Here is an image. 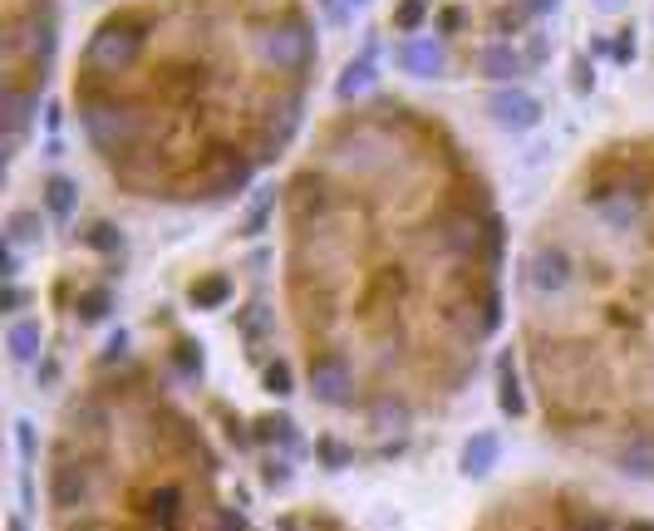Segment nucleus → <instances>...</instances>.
<instances>
[{
    "label": "nucleus",
    "mask_w": 654,
    "mask_h": 531,
    "mask_svg": "<svg viewBox=\"0 0 654 531\" xmlns=\"http://www.w3.org/2000/svg\"><path fill=\"white\" fill-rule=\"evenodd\" d=\"M74 99H79V118H84V133L99 153L119 158V153H133L143 138H148V114L123 104L119 94L104 84V74H89L79 69L74 79Z\"/></svg>",
    "instance_id": "nucleus-1"
},
{
    "label": "nucleus",
    "mask_w": 654,
    "mask_h": 531,
    "mask_svg": "<svg viewBox=\"0 0 654 531\" xmlns=\"http://www.w3.org/2000/svg\"><path fill=\"white\" fill-rule=\"evenodd\" d=\"M153 25V15L148 10H119V15H109V20H99L94 25V35L84 40V69L89 74H119V69H133L143 50H148V30Z\"/></svg>",
    "instance_id": "nucleus-2"
},
{
    "label": "nucleus",
    "mask_w": 654,
    "mask_h": 531,
    "mask_svg": "<svg viewBox=\"0 0 654 531\" xmlns=\"http://www.w3.org/2000/svg\"><path fill=\"white\" fill-rule=\"evenodd\" d=\"M251 55L261 59L266 69H276V74H305L315 55H320V45H315V30H310V20L291 10V15H281V20H266V25H256L251 30Z\"/></svg>",
    "instance_id": "nucleus-3"
},
{
    "label": "nucleus",
    "mask_w": 654,
    "mask_h": 531,
    "mask_svg": "<svg viewBox=\"0 0 654 531\" xmlns=\"http://www.w3.org/2000/svg\"><path fill=\"white\" fill-rule=\"evenodd\" d=\"M522 281H527V291L536 300H556V295L571 291V281H576V256L566 246H556V241H541L527 256V266H522Z\"/></svg>",
    "instance_id": "nucleus-4"
},
{
    "label": "nucleus",
    "mask_w": 654,
    "mask_h": 531,
    "mask_svg": "<svg viewBox=\"0 0 654 531\" xmlns=\"http://www.w3.org/2000/svg\"><path fill=\"white\" fill-rule=\"evenodd\" d=\"M433 246L448 261H473L487 246V217H477L473 207H448L438 217V227H433Z\"/></svg>",
    "instance_id": "nucleus-5"
},
{
    "label": "nucleus",
    "mask_w": 654,
    "mask_h": 531,
    "mask_svg": "<svg viewBox=\"0 0 654 531\" xmlns=\"http://www.w3.org/2000/svg\"><path fill=\"white\" fill-rule=\"evenodd\" d=\"M591 207L610 232H630V227L645 222V187L630 182V177L625 182H595Z\"/></svg>",
    "instance_id": "nucleus-6"
},
{
    "label": "nucleus",
    "mask_w": 654,
    "mask_h": 531,
    "mask_svg": "<svg viewBox=\"0 0 654 531\" xmlns=\"http://www.w3.org/2000/svg\"><path fill=\"white\" fill-rule=\"evenodd\" d=\"M305 379H310V399H315V404L345 409V404L355 399V369H350V359H345V354H335V350L310 354Z\"/></svg>",
    "instance_id": "nucleus-7"
},
{
    "label": "nucleus",
    "mask_w": 654,
    "mask_h": 531,
    "mask_svg": "<svg viewBox=\"0 0 654 531\" xmlns=\"http://www.w3.org/2000/svg\"><path fill=\"white\" fill-rule=\"evenodd\" d=\"M541 99H536L532 89H522V84H502V89H492L487 94V118L497 123V128H507V133H527L541 123Z\"/></svg>",
    "instance_id": "nucleus-8"
},
{
    "label": "nucleus",
    "mask_w": 654,
    "mask_h": 531,
    "mask_svg": "<svg viewBox=\"0 0 654 531\" xmlns=\"http://www.w3.org/2000/svg\"><path fill=\"white\" fill-rule=\"evenodd\" d=\"M50 502L55 512H79L94 502V463L84 458H64L50 468Z\"/></svg>",
    "instance_id": "nucleus-9"
},
{
    "label": "nucleus",
    "mask_w": 654,
    "mask_h": 531,
    "mask_svg": "<svg viewBox=\"0 0 654 531\" xmlns=\"http://www.w3.org/2000/svg\"><path fill=\"white\" fill-rule=\"evenodd\" d=\"M256 173V158H246V153H217L212 158V177H207V197L212 202H227V197H241L246 192V182Z\"/></svg>",
    "instance_id": "nucleus-10"
},
{
    "label": "nucleus",
    "mask_w": 654,
    "mask_h": 531,
    "mask_svg": "<svg viewBox=\"0 0 654 531\" xmlns=\"http://www.w3.org/2000/svg\"><path fill=\"white\" fill-rule=\"evenodd\" d=\"M477 74L492 79V84H517L527 74V55L512 40H492V45L477 50Z\"/></svg>",
    "instance_id": "nucleus-11"
},
{
    "label": "nucleus",
    "mask_w": 654,
    "mask_h": 531,
    "mask_svg": "<svg viewBox=\"0 0 654 531\" xmlns=\"http://www.w3.org/2000/svg\"><path fill=\"white\" fill-rule=\"evenodd\" d=\"M399 69H404V74H414V79H438V74L448 69V50H443L438 40H423V35H414V40H404V45H399Z\"/></svg>",
    "instance_id": "nucleus-12"
},
{
    "label": "nucleus",
    "mask_w": 654,
    "mask_h": 531,
    "mask_svg": "<svg viewBox=\"0 0 654 531\" xmlns=\"http://www.w3.org/2000/svg\"><path fill=\"white\" fill-rule=\"evenodd\" d=\"M182 512H187V492H182L178 482H163V487H148V497H143V517L153 522V527L173 531L182 522Z\"/></svg>",
    "instance_id": "nucleus-13"
},
{
    "label": "nucleus",
    "mask_w": 654,
    "mask_h": 531,
    "mask_svg": "<svg viewBox=\"0 0 654 531\" xmlns=\"http://www.w3.org/2000/svg\"><path fill=\"white\" fill-rule=\"evenodd\" d=\"M35 104H40V89H25V84H5V94H0V123H5V133L10 138H20L25 133V123L35 114Z\"/></svg>",
    "instance_id": "nucleus-14"
},
{
    "label": "nucleus",
    "mask_w": 654,
    "mask_h": 531,
    "mask_svg": "<svg viewBox=\"0 0 654 531\" xmlns=\"http://www.w3.org/2000/svg\"><path fill=\"white\" fill-rule=\"evenodd\" d=\"M502 458V438L497 433H473L463 443V477H487Z\"/></svg>",
    "instance_id": "nucleus-15"
},
{
    "label": "nucleus",
    "mask_w": 654,
    "mask_h": 531,
    "mask_svg": "<svg viewBox=\"0 0 654 531\" xmlns=\"http://www.w3.org/2000/svg\"><path fill=\"white\" fill-rule=\"evenodd\" d=\"M40 345H45V330H40V320H10V330H5V354H10L15 364H30V359H40Z\"/></svg>",
    "instance_id": "nucleus-16"
},
{
    "label": "nucleus",
    "mask_w": 654,
    "mask_h": 531,
    "mask_svg": "<svg viewBox=\"0 0 654 531\" xmlns=\"http://www.w3.org/2000/svg\"><path fill=\"white\" fill-rule=\"evenodd\" d=\"M497 409L507 413V418H522V413H527V394H522V379H517L512 354L497 359Z\"/></svg>",
    "instance_id": "nucleus-17"
},
{
    "label": "nucleus",
    "mask_w": 654,
    "mask_h": 531,
    "mask_svg": "<svg viewBox=\"0 0 654 531\" xmlns=\"http://www.w3.org/2000/svg\"><path fill=\"white\" fill-rule=\"evenodd\" d=\"M615 468L625 477H640V482H654V438H630L625 448H615Z\"/></svg>",
    "instance_id": "nucleus-18"
},
{
    "label": "nucleus",
    "mask_w": 654,
    "mask_h": 531,
    "mask_svg": "<svg viewBox=\"0 0 654 531\" xmlns=\"http://www.w3.org/2000/svg\"><path fill=\"white\" fill-rule=\"evenodd\" d=\"M187 300H192L197 310H222V305L232 300V276H222V271L197 276V281L187 286Z\"/></svg>",
    "instance_id": "nucleus-19"
},
{
    "label": "nucleus",
    "mask_w": 654,
    "mask_h": 531,
    "mask_svg": "<svg viewBox=\"0 0 654 531\" xmlns=\"http://www.w3.org/2000/svg\"><path fill=\"white\" fill-rule=\"evenodd\" d=\"M374 79H379V69H374V59H369V55L355 59V64H345V74L335 79V99H340V104H350V99H359V94H369V89H374Z\"/></svg>",
    "instance_id": "nucleus-20"
},
{
    "label": "nucleus",
    "mask_w": 654,
    "mask_h": 531,
    "mask_svg": "<svg viewBox=\"0 0 654 531\" xmlns=\"http://www.w3.org/2000/svg\"><path fill=\"white\" fill-rule=\"evenodd\" d=\"M74 207H79V182L55 173L45 182V212H50V217H74Z\"/></svg>",
    "instance_id": "nucleus-21"
},
{
    "label": "nucleus",
    "mask_w": 654,
    "mask_h": 531,
    "mask_svg": "<svg viewBox=\"0 0 654 531\" xmlns=\"http://www.w3.org/2000/svg\"><path fill=\"white\" fill-rule=\"evenodd\" d=\"M109 310H114V295L104 291V286H89V291H79V300H74L79 325H99V320H109Z\"/></svg>",
    "instance_id": "nucleus-22"
},
{
    "label": "nucleus",
    "mask_w": 654,
    "mask_h": 531,
    "mask_svg": "<svg viewBox=\"0 0 654 531\" xmlns=\"http://www.w3.org/2000/svg\"><path fill=\"white\" fill-rule=\"evenodd\" d=\"M84 246L89 251H99V256H123L128 251V241L114 222H94V227H84Z\"/></svg>",
    "instance_id": "nucleus-23"
},
{
    "label": "nucleus",
    "mask_w": 654,
    "mask_h": 531,
    "mask_svg": "<svg viewBox=\"0 0 654 531\" xmlns=\"http://www.w3.org/2000/svg\"><path fill=\"white\" fill-rule=\"evenodd\" d=\"M40 236H45L40 212H10V222H5V241H10V246H35Z\"/></svg>",
    "instance_id": "nucleus-24"
},
{
    "label": "nucleus",
    "mask_w": 654,
    "mask_h": 531,
    "mask_svg": "<svg viewBox=\"0 0 654 531\" xmlns=\"http://www.w3.org/2000/svg\"><path fill=\"white\" fill-rule=\"evenodd\" d=\"M423 20H428V0H399L394 15H389V25H394L404 40H414V30H423Z\"/></svg>",
    "instance_id": "nucleus-25"
},
{
    "label": "nucleus",
    "mask_w": 654,
    "mask_h": 531,
    "mask_svg": "<svg viewBox=\"0 0 654 531\" xmlns=\"http://www.w3.org/2000/svg\"><path fill=\"white\" fill-rule=\"evenodd\" d=\"M256 438H261V443H281V448H291V443H296V428H291L286 413H266V418H256Z\"/></svg>",
    "instance_id": "nucleus-26"
},
{
    "label": "nucleus",
    "mask_w": 654,
    "mask_h": 531,
    "mask_svg": "<svg viewBox=\"0 0 654 531\" xmlns=\"http://www.w3.org/2000/svg\"><path fill=\"white\" fill-rule=\"evenodd\" d=\"M261 389H266V394H276V399H286V394L296 389L291 364H286V359H271V364H266V374H261Z\"/></svg>",
    "instance_id": "nucleus-27"
},
{
    "label": "nucleus",
    "mask_w": 654,
    "mask_h": 531,
    "mask_svg": "<svg viewBox=\"0 0 654 531\" xmlns=\"http://www.w3.org/2000/svg\"><path fill=\"white\" fill-rule=\"evenodd\" d=\"M173 364H178L187 379H202V369H207L202 345H197V340H178V345H173Z\"/></svg>",
    "instance_id": "nucleus-28"
},
{
    "label": "nucleus",
    "mask_w": 654,
    "mask_h": 531,
    "mask_svg": "<svg viewBox=\"0 0 654 531\" xmlns=\"http://www.w3.org/2000/svg\"><path fill=\"white\" fill-rule=\"evenodd\" d=\"M315 453H320V463H325V468H345V463H355V453H350L340 438H330V433H325V438H315Z\"/></svg>",
    "instance_id": "nucleus-29"
},
{
    "label": "nucleus",
    "mask_w": 654,
    "mask_h": 531,
    "mask_svg": "<svg viewBox=\"0 0 654 531\" xmlns=\"http://www.w3.org/2000/svg\"><path fill=\"white\" fill-rule=\"evenodd\" d=\"M522 20H527V5H497L492 10V30H502V35H517Z\"/></svg>",
    "instance_id": "nucleus-30"
},
{
    "label": "nucleus",
    "mask_w": 654,
    "mask_h": 531,
    "mask_svg": "<svg viewBox=\"0 0 654 531\" xmlns=\"http://www.w3.org/2000/svg\"><path fill=\"white\" fill-rule=\"evenodd\" d=\"M438 30H443V35H463V30H468V10H463V5H443V10H438Z\"/></svg>",
    "instance_id": "nucleus-31"
},
{
    "label": "nucleus",
    "mask_w": 654,
    "mask_h": 531,
    "mask_svg": "<svg viewBox=\"0 0 654 531\" xmlns=\"http://www.w3.org/2000/svg\"><path fill=\"white\" fill-rule=\"evenodd\" d=\"M566 531H620V527H615V522H610L605 512H576Z\"/></svg>",
    "instance_id": "nucleus-32"
},
{
    "label": "nucleus",
    "mask_w": 654,
    "mask_h": 531,
    "mask_svg": "<svg viewBox=\"0 0 654 531\" xmlns=\"http://www.w3.org/2000/svg\"><path fill=\"white\" fill-rule=\"evenodd\" d=\"M571 89H576L581 99H586V94L595 89V69H591V59H586V55H581L576 64H571Z\"/></svg>",
    "instance_id": "nucleus-33"
},
{
    "label": "nucleus",
    "mask_w": 654,
    "mask_h": 531,
    "mask_svg": "<svg viewBox=\"0 0 654 531\" xmlns=\"http://www.w3.org/2000/svg\"><path fill=\"white\" fill-rule=\"evenodd\" d=\"M271 207H276V197H271V192H266V197H261V202H256V207H251V217H246V227H241V232H246V236L266 232V217H271Z\"/></svg>",
    "instance_id": "nucleus-34"
},
{
    "label": "nucleus",
    "mask_w": 654,
    "mask_h": 531,
    "mask_svg": "<svg viewBox=\"0 0 654 531\" xmlns=\"http://www.w3.org/2000/svg\"><path fill=\"white\" fill-rule=\"evenodd\" d=\"M635 50H640V45H635V30H620V35H615V45H610L615 64H630V59H635Z\"/></svg>",
    "instance_id": "nucleus-35"
},
{
    "label": "nucleus",
    "mask_w": 654,
    "mask_h": 531,
    "mask_svg": "<svg viewBox=\"0 0 654 531\" xmlns=\"http://www.w3.org/2000/svg\"><path fill=\"white\" fill-rule=\"evenodd\" d=\"M20 305H25V291H20L15 281H5V295H0V310H10V315H15Z\"/></svg>",
    "instance_id": "nucleus-36"
},
{
    "label": "nucleus",
    "mask_w": 654,
    "mask_h": 531,
    "mask_svg": "<svg viewBox=\"0 0 654 531\" xmlns=\"http://www.w3.org/2000/svg\"><path fill=\"white\" fill-rule=\"evenodd\" d=\"M522 5H527V15H532V20H546V15H556V10H561V0H522Z\"/></svg>",
    "instance_id": "nucleus-37"
},
{
    "label": "nucleus",
    "mask_w": 654,
    "mask_h": 531,
    "mask_svg": "<svg viewBox=\"0 0 654 531\" xmlns=\"http://www.w3.org/2000/svg\"><path fill=\"white\" fill-rule=\"evenodd\" d=\"M15 438H20V453L35 458V433H30V423H15Z\"/></svg>",
    "instance_id": "nucleus-38"
},
{
    "label": "nucleus",
    "mask_w": 654,
    "mask_h": 531,
    "mask_svg": "<svg viewBox=\"0 0 654 531\" xmlns=\"http://www.w3.org/2000/svg\"><path fill=\"white\" fill-rule=\"evenodd\" d=\"M123 354H128V335H114V340H109V350H104V364H114V359H123Z\"/></svg>",
    "instance_id": "nucleus-39"
},
{
    "label": "nucleus",
    "mask_w": 654,
    "mask_h": 531,
    "mask_svg": "<svg viewBox=\"0 0 654 531\" xmlns=\"http://www.w3.org/2000/svg\"><path fill=\"white\" fill-rule=\"evenodd\" d=\"M286 477H291V468H286V463H276V458L266 463V482H271V487H281Z\"/></svg>",
    "instance_id": "nucleus-40"
},
{
    "label": "nucleus",
    "mask_w": 654,
    "mask_h": 531,
    "mask_svg": "<svg viewBox=\"0 0 654 531\" xmlns=\"http://www.w3.org/2000/svg\"><path fill=\"white\" fill-rule=\"evenodd\" d=\"M55 379H60V364H55V359H45V364H40V389H50Z\"/></svg>",
    "instance_id": "nucleus-41"
},
{
    "label": "nucleus",
    "mask_w": 654,
    "mask_h": 531,
    "mask_svg": "<svg viewBox=\"0 0 654 531\" xmlns=\"http://www.w3.org/2000/svg\"><path fill=\"white\" fill-rule=\"evenodd\" d=\"M591 5L600 10V15H620V10H625L630 0H591Z\"/></svg>",
    "instance_id": "nucleus-42"
},
{
    "label": "nucleus",
    "mask_w": 654,
    "mask_h": 531,
    "mask_svg": "<svg viewBox=\"0 0 654 531\" xmlns=\"http://www.w3.org/2000/svg\"><path fill=\"white\" fill-rule=\"evenodd\" d=\"M0 276L15 281V251H10V246H5V256H0Z\"/></svg>",
    "instance_id": "nucleus-43"
},
{
    "label": "nucleus",
    "mask_w": 654,
    "mask_h": 531,
    "mask_svg": "<svg viewBox=\"0 0 654 531\" xmlns=\"http://www.w3.org/2000/svg\"><path fill=\"white\" fill-rule=\"evenodd\" d=\"M532 59H546V35H536V40H532V50H527V64H532Z\"/></svg>",
    "instance_id": "nucleus-44"
},
{
    "label": "nucleus",
    "mask_w": 654,
    "mask_h": 531,
    "mask_svg": "<svg viewBox=\"0 0 654 531\" xmlns=\"http://www.w3.org/2000/svg\"><path fill=\"white\" fill-rule=\"evenodd\" d=\"M620 531H654V522H645V517H640V522H625Z\"/></svg>",
    "instance_id": "nucleus-45"
},
{
    "label": "nucleus",
    "mask_w": 654,
    "mask_h": 531,
    "mask_svg": "<svg viewBox=\"0 0 654 531\" xmlns=\"http://www.w3.org/2000/svg\"><path fill=\"white\" fill-rule=\"evenodd\" d=\"M10 531H25V527H20V522H10Z\"/></svg>",
    "instance_id": "nucleus-46"
},
{
    "label": "nucleus",
    "mask_w": 654,
    "mask_h": 531,
    "mask_svg": "<svg viewBox=\"0 0 654 531\" xmlns=\"http://www.w3.org/2000/svg\"><path fill=\"white\" fill-rule=\"evenodd\" d=\"M350 5H369V0H350Z\"/></svg>",
    "instance_id": "nucleus-47"
}]
</instances>
